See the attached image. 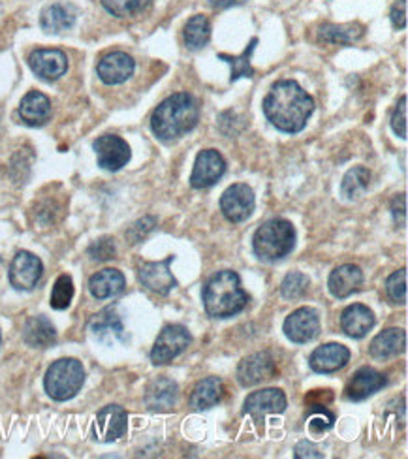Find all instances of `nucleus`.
I'll return each mask as SVG.
<instances>
[{
  "label": "nucleus",
  "mask_w": 408,
  "mask_h": 459,
  "mask_svg": "<svg viewBox=\"0 0 408 459\" xmlns=\"http://www.w3.org/2000/svg\"><path fill=\"white\" fill-rule=\"evenodd\" d=\"M315 111V100L291 80L277 82L264 99L267 121L286 134H298Z\"/></svg>",
  "instance_id": "f257e3e1"
},
{
  "label": "nucleus",
  "mask_w": 408,
  "mask_h": 459,
  "mask_svg": "<svg viewBox=\"0 0 408 459\" xmlns=\"http://www.w3.org/2000/svg\"><path fill=\"white\" fill-rule=\"evenodd\" d=\"M198 119L200 108L196 100L187 92H178L152 111L151 130L162 142H175L196 126Z\"/></svg>",
  "instance_id": "f03ea898"
},
{
  "label": "nucleus",
  "mask_w": 408,
  "mask_h": 459,
  "mask_svg": "<svg viewBox=\"0 0 408 459\" xmlns=\"http://www.w3.org/2000/svg\"><path fill=\"white\" fill-rule=\"evenodd\" d=\"M248 303V294L241 289L236 272H219L204 289V307L213 318H230L241 313Z\"/></svg>",
  "instance_id": "7ed1b4c3"
},
{
  "label": "nucleus",
  "mask_w": 408,
  "mask_h": 459,
  "mask_svg": "<svg viewBox=\"0 0 408 459\" xmlns=\"http://www.w3.org/2000/svg\"><path fill=\"white\" fill-rule=\"evenodd\" d=\"M252 247L260 260L277 262L288 256L296 247L294 224L284 219H271L264 222L252 239Z\"/></svg>",
  "instance_id": "20e7f679"
},
{
  "label": "nucleus",
  "mask_w": 408,
  "mask_h": 459,
  "mask_svg": "<svg viewBox=\"0 0 408 459\" xmlns=\"http://www.w3.org/2000/svg\"><path fill=\"white\" fill-rule=\"evenodd\" d=\"M83 382L85 369L82 366V361H77L74 358H63L53 361L49 366L44 378V386L51 399L68 401L83 388Z\"/></svg>",
  "instance_id": "39448f33"
},
{
  "label": "nucleus",
  "mask_w": 408,
  "mask_h": 459,
  "mask_svg": "<svg viewBox=\"0 0 408 459\" xmlns=\"http://www.w3.org/2000/svg\"><path fill=\"white\" fill-rule=\"evenodd\" d=\"M192 337L185 326H179V324H171V326H166L159 339L154 341V347L151 351V361L154 366H166V363L173 361L179 354H183Z\"/></svg>",
  "instance_id": "423d86ee"
},
{
  "label": "nucleus",
  "mask_w": 408,
  "mask_h": 459,
  "mask_svg": "<svg viewBox=\"0 0 408 459\" xmlns=\"http://www.w3.org/2000/svg\"><path fill=\"white\" fill-rule=\"evenodd\" d=\"M255 193L248 185L238 183L224 190L221 209L230 222H243L255 212Z\"/></svg>",
  "instance_id": "0eeeda50"
},
{
  "label": "nucleus",
  "mask_w": 408,
  "mask_h": 459,
  "mask_svg": "<svg viewBox=\"0 0 408 459\" xmlns=\"http://www.w3.org/2000/svg\"><path fill=\"white\" fill-rule=\"evenodd\" d=\"M128 429V414L119 405L104 407L94 418L92 435L100 443H113L117 438L125 437Z\"/></svg>",
  "instance_id": "6e6552de"
},
{
  "label": "nucleus",
  "mask_w": 408,
  "mask_h": 459,
  "mask_svg": "<svg viewBox=\"0 0 408 459\" xmlns=\"http://www.w3.org/2000/svg\"><path fill=\"white\" fill-rule=\"evenodd\" d=\"M92 147L96 151L99 166L108 171H119L132 157L130 145L123 138L113 136V134H104L92 143Z\"/></svg>",
  "instance_id": "1a4fd4ad"
},
{
  "label": "nucleus",
  "mask_w": 408,
  "mask_h": 459,
  "mask_svg": "<svg viewBox=\"0 0 408 459\" xmlns=\"http://www.w3.org/2000/svg\"><path fill=\"white\" fill-rule=\"evenodd\" d=\"M42 260L32 253L19 251L10 265V282L15 290H32L42 279Z\"/></svg>",
  "instance_id": "9d476101"
},
{
  "label": "nucleus",
  "mask_w": 408,
  "mask_h": 459,
  "mask_svg": "<svg viewBox=\"0 0 408 459\" xmlns=\"http://www.w3.org/2000/svg\"><path fill=\"white\" fill-rule=\"evenodd\" d=\"M173 258L175 256L169 255L161 262H143L140 265L138 277L145 289H149L154 294L166 296L175 289V286H178V281H175V277L169 270V264L173 262Z\"/></svg>",
  "instance_id": "9b49d317"
},
{
  "label": "nucleus",
  "mask_w": 408,
  "mask_h": 459,
  "mask_svg": "<svg viewBox=\"0 0 408 459\" xmlns=\"http://www.w3.org/2000/svg\"><path fill=\"white\" fill-rule=\"evenodd\" d=\"M226 171V160L215 149H205L196 157V164H194L190 185L194 188H207L215 185Z\"/></svg>",
  "instance_id": "f8f14e48"
},
{
  "label": "nucleus",
  "mask_w": 408,
  "mask_h": 459,
  "mask_svg": "<svg viewBox=\"0 0 408 459\" xmlns=\"http://www.w3.org/2000/svg\"><path fill=\"white\" fill-rule=\"evenodd\" d=\"M275 375H277V363L269 352L250 354L239 363L238 368V380L245 388L260 385V382L273 378Z\"/></svg>",
  "instance_id": "ddd939ff"
},
{
  "label": "nucleus",
  "mask_w": 408,
  "mask_h": 459,
  "mask_svg": "<svg viewBox=\"0 0 408 459\" xmlns=\"http://www.w3.org/2000/svg\"><path fill=\"white\" fill-rule=\"evenodd\" d=\"M284 333L291 342H310L320 333V318L318 313L310 307H301L288 315L284 320Z\"/></svg>",
  "instance_id": "4468645a"
},
{
  "label": "nucleus",
  "mask_w": 408,
  "mask_h": 459,
  "mask_svg": "<svg viewBox=\"0 0 408 459\" xmlns=\"http://www.w3.org/2000/svg\"><path fill=\"white\" fill-rule=\"evenodd\" d=\"M29 66L44 82H56L68 70V59L61 49H36L29 56Z\"/></svg>",
  "instance_id": "2eb2a0df"
},
{
  "label": "nucleus",
  "mask_w": 408,
  "mask_h": 459,
  "mask_svg": "<svg viewBox=\"0 0 408 459\" xmlns=\"http://www.w3.org/2000/svg\"><path fill=\"white\" fill-rule=\"evenodd\" d=\"M286 411V395L279 388H265L252 392L243 405V412L255 420H262L265 414H281Z\"/></svg>",
  "instance_id": "dca6fc26"
},
{
  "label": "nucleus",
  "mask_w": 408,
  "mask_h": 459,
  "mask_svg": "<svg viewBox=\"0 0 408 459\" xmlns=\"http://www.w3.org/2000/svg\"><path fill=\"white\" fill-rule=\"evenodd\" d=\"M350 361V351L344 344L327 342L318 347L308 358V366L315 373H335Z\"/></svg>",
  "instance_id": "f3484780"
},
{
  "label": "nucleus",
  "mask_w": 408,
  "mask_h": 459,
  "mask_svg": "<svg viewBox=\"0 0 408 459\" xmlns=\"http://www.w3.org/2000/svg\"><path fill=\"white\" fill-rule=\"evenodd\" d=\"M134 68H135V63L128 53L113 51L106 55L99 63L96 72H99V78L106 85H121L134 74Z\"/></svg>",
  "instance_id": "a211bd4d"
},
{
  "label": "nucleus",
  "mask_w": 408,
  "mask_h": 459,
  "mask_svg": "<svg viewBox=\"0 0 408 459\" xmlns=\"http://www.w3.org/2000/svg\"><path fill=\"white\" fill-rule=\"evenodd\" d=\"M386 377L373 368H361L346 385L344 395L350 401H363L386 386Z\"/></svg>",
  "instance_id": "6ab92c4d"
},
{
  "label": "nucleus",
  "mask_w": 408,
  "mask_h": 459,
  "mask_svg": "<svg viewBox=\"0 0 408 459\" xmlns=\"http://www.w3.org/2000/svg\"><path fill=\"white\" fill-rule=\"evenodd\" d=\"M91 332L96 339L106 344H111L115 341H126L125 324L119 313L113 307H108L99 315H94V318L91 320Z\"/></svg>",
  "instance_id": "aec40b11"
},
{
  "label": "nucleus",
  "mask_w": 408,
  "mask_h": 459,
  "mask_svg": "<svg viewBox=\"0 0 408 459\" xmlns=\"http://www.w3.org/2000/svg\"><path fill=\"white\" fill-rule=\"evenodd\" d=\"M375 326V315L373 311L365 307L361 303L348 305V307L341 315V328L343 332L352 337V339H361Z\"/></svg>",
  "instance_id": "412c9836"
},
{
  "label": "nucleus",
  "mask_w": 408,
  "mask_h": 459,
  "mask_svg": "<svg viewBox=\"0 0 408 459\" xmlns=\"http://www.w3.org/2000/svg\"><path fill=\"white\" fill-rule=\"evenodd\" d=\"M19 117L29 126H42L51 117V102L40 91L27 92L19 104Z\"/></svg>",
  "instance_id": "4be33fe9"
},
{
  "label": "nucleus",
  "mask_w": 408,
  "mask_h": 459,
  "mask_svg": "<svg viewBox=\"0 0 408 459\" xmlns=\"http://www.w3.org/2000/svg\"><path fill=\"white\" fill-rule=\"evenodd\" d=\"M363 282V273L358 265L354 264H344L335 267L329 275L327 286H329V292H332L335 298L344 299L350 294H354Z\"/></svg>",
  "instance_id": "5701e85b"
},
{
  "label": "nucleus",
  "mask_w": 408,
  "mask_h": 459,
  "mask_svg": "<svg viewBox=\"0 0 408 459\" xmlns=\"http://www.w3.org/2000/svg\"><path fill=\"white\" fill-rule=\"evenodd\" d=\"M125 275L119 270L108 267V270H102L91 277L89 290L96 299H108L119 296L125 290Z\"/></svg>",
  "instance_id": "b1692460"
},
{
  "label": "nucleus",
  "mask_w": 408,
  "mask_h": 459,
  "mask_svg": "<svg viewBox=\"0 0 408 459\" xmlns=\"http://www.w3.org/2000/svg\"><path fill=\"white\" fill-rule=\"evenodd\" d=\"M145 403L151 411L166 412L178 403V385L169 378H159L147 388Z\"/></svg>",
  "instance_id": "393cba45"
},
{
  "label": "nucleus",
  "mask_w": 408,
  "mask_h": 459,
  "mask_svg": "<svg viewBox=\"0 0 408 459\" xmlns=\"http://www.w3.org/2000/svg\"><path fill=\"white\" fill-rule=\"evenodd\" d=\"M23 339L29 347L48 349L56 341V330L46 316H30L23 326Z\"/></svg>",
  "instance_id": "a878e982"
},
{
  "label": "nucleus",
  "mask_w": 408,
  "mask_h": 459,
  "mask_svg": "<svg viewBox=\"0 0 408 459\" xmlns=\"http://www.w3.org/2000/svg\"><path fill=\"white\" fill-rule=\"evenodd\" d=\"M406 347V333L399 328H390L382 333H378L371 347H369V352L375 359H387V358H395L399 356Z\"/></svg>",
  "instance_id": "bb28decb"
},
{
  "label": "nucleus",
  "mask_w": 408,
  "mask_h": 459,
  "mask_svg": "<svg viewBox=\"0 0 408 459\" xmlns=\"http://www.w3.org/2000/svg\"><path fill=\"white\" fill-rule=\"evenodd\" d=\"M222 394L224 382L219 377H207L202 382H198V386L194 388L190 395V405L196 411H207L219 403L222 399Z\"/></svg>",
  "instance_id": "cd10ccee"
},
{
  "label": "nucleus",
  "mask_w": 408,
  "mask_h": 459,
  "mask_svg": "<svg viewBox=\"0 0 408 459\" xmlns=\"http://www.w3.org/2000/svg\"><path fill=\"white\" fill-rule=\"evenodd\" d=\"M77 12L70 4H51L42 12L40 25L49 34H61L74 27Z\"/></svg>",
  "instance_id": "c85d7f7f"
},
{
  "label": "nucleus",
  "mask_w": 408,
  "mask_h": 459,
  "mask_svg": "<svg viewBox=\"0 0 408 459\" xmlns=\"http://www.w3.org/2000/svg\"><path fill=\"white\" fill-rule=\"evenodd\" d=\"M365 29L360 23H350V25H322L318 30L320 40L329 42V44H339V46H348L358 42L363 36Z\"/></svg>",
  "instance_id": "c756f323"
},
{
  "label": "nucleus",
  "mask_w": 408,
  "mask_h": 459,
  "mask_svg": "<svg viewBox=\"0 0 408 459\" xmlns=\"http://www.w3.org/2000/svg\"><path fill=\"white\" fill-rule=\"evenodd\" d=\"M256 44H258V38H252L250 44L247 46V49L241 55H238V56H231L226 53L219 55L221 61H224L231 66L230 82H238L241 78H252V75H255V68H252L250 59H252V53H255V49H256Z\"/></svg>",
  "instance_id": "7c9ffc66"
},
{
  "label": "nucleus",
  "mask_w": 408,
  "mask_h": 459,
  "mask_svg": "<svg viewBox=\"0 0 408 459\" xmlns=\"http://www.w3.org/2000/svg\"><path fill=\"white\" fill-rule=\"evenodd\" d=\"M369 183H371L369 169L363 166H356L352 169H348V174L343 178L341 193L346 200H358L367 193Z\"/></svg>",
  "instance_id": "2f4dec72"
},
{
  "label": "nucleus",
  "mask_w": 408,
  "mask_h": 459,
  "mask_svg": "<svg viewBox=\"0 0 408 459\" xmlns=\"http://www.w3.org/2000/svg\"><path fill=\"white\" fill-rule=\"evenodd\" d=\"M211 38V23L205 15H194L185 27V44L190 49H202Z\"/></svg>",
  "instance_id": "473e14b6"
},
{
  "label": "nucleus",
  "mask_w": 408,
  "mask_h": 459,
  "mask_svg": "<svg viewBox=\"0 0 408 459\" xmlns=\"http://www.w3.org/2000/svg\"><path fill=\"white\" fill-rule=\"evenodd\" d=\"M152 0H102V6L115 17L126 19L140 15L151 6Z\"/></svg>",
  "instance_id": "72a5a7b5"
},
{
  "label": "nucleus",
  "mask_w": 408,
  "mask_h": 459,
  "mask_svg": "<svg viewBox=\"0 0 408 459\" xmlns=\"http://www.w3.org/2000/svg\"><path fill=\"white\" fill-rule=\"evenodd\" d=\"M72 298H74V281L70 275H61L53 286L51 307L56 311H65L70 307Z\"/></svg>",
  "instance_id": "f704fd0d"
},
{
  "label": "nucleus",
  "mask_w": 408,
  "mask_h": 459,
  "mask_svg": "<svg viewBox=\"0 0 408 459\" xmlns=\"http://www.w3.org/2000/svg\"><path fill=\"white\" fill-rule=\"evenodd\" d=\"M308 286H310V281L305 273L290 272L281 284V294L286 299H299L308 292Z\"/></svg>",
  "instance_id": "c9c22d12"
},
{
  "label": "nucleus",
  "mask_w": 408,
  "mask_h": 459,
  "mask_svg": "<svg viewBox=\"0 0 408 459\" xmlns=\"http://www.w3.org/2000/svg\"><path fill=\"white\" fill-rule=\"evenodd\" d=\"M386 292L387 298H390L394 303H406V270H403L392 273L386 281Z\"/></svg>",
  "instance_id": "e433bc0d"
},
{
  "label": "nucleus",
  "mask_w": 408,
  "mask_h": 459,
  "mask_svg": "<svg viewBox=\"0 0 408 459\" xmlns=\"http://www.w3.org/2000/svg\"><path fill=\"white\" fill-rule=\"evenodd\" d=\"M335 416L329 412L326 407H310V418H308V429L313 433H324L334 428Z\"/></svg>",
  "instance_id": "4c0bfd02"
},
{
  "label": "nucleus",
  "mask_w": 408,
  "mask_h": 459,
  "mask_svg": "<svg viewBox=\"0 0 408 459\" xmlns=\"http://www.w3.org/2000/svg\"><path fill=\"white\" fill-rule=\"evenodd\" d=\"M89 255L96 262H106L115 258V243L111 238H102L89 247Z\"/></svg>",
  "instance_id": "58836bf2"
},
{
  "label": "nucleus",
  "mask_w": 408,
  "mask_h": 459,
  "mask_svg": "<svg viewBox=\"0 0 408 459\" xmlns=\"http://www.w3.org/2000/svg\"><path fill=\"white\" fill-rule=\"evenodd\" d=\"M392 128L401 140H406V97H401L392 115Z\"/></svg>",
  "instance_id": "ea45409f"
},
{
  "label": "nucleus",
  "mask_w": 408,
  "mask_h": 459,
  "mask_svg": "<svg viewBox=\"0 0 408 459\" xmlns=\"http://www.w3.org/2000/svg\"><path fill=\"white\" fill-rule=\"evenodd\" d=\"M154 224H157V221L151 219V217H145V219L135 222V224L128 230L126 236H128V239H130L132 243H140L142 239H145V238L152 232Z\"/></svg>",
  "instance_id": "a19ab883"
},
{
  "label": "nucleus",
  "mask_w": 408,
  "mask_h": 459,
  "mask_svg": "<svg viewBox=\"0 0 408 459\" xmlns=\"http://www.w3.org/2000/svg\"><path fill=\"white\" fill-rule=\"evenodd\" d=\"M307 405L308 407H326L327 403L334 401V392L332 390H313L307 397Z\"/></svg>",
  "instance_id": "79ce46f5"
},
{
  "label": "nucleus",
  "mask_w": 408,
  "mask_h": 459,
  "mask_svg": "<svg viewBox=\"0 0 408 459\" xmlns=\"http://www.w3.org/2000/svg\"><path fill=\"white\" fill-rule=\"evenodd\" d=\"M390 19L397 30H403L406 27V0H399V3L394 4Z\"/></svg>",
  "instance_id": "37998d69"
},
{
  "label": "nucleus",
  "mask_w": 408,
  "mask_h": 459,
  "mask_svg": "<svg viewBox=\"0 0 408 459\" xmlns=\"http://www.w3.org/2000/svg\"><path fill=\"white\" fill-rule=\"evenodd\" d=\"M298 459H313V457H324V454L318 452V448L308 443V441H301L298 446H296V454H294Z\"/></svg>",
  "instance_id": "c03bdc74"
},
{
  "label": "nucleus",
  "mask_w": 408,
  "mask_h": 459,
  "mask_svg": "<svg viewBox=\"0 0 408 459\" xmlns=\"http://www.w3.org/2000/svg\"><path fill=\"white\" fill-rule=\"evenodd\" d=\"M245 3H247V0H209V4L213 8H217V10H226V8H231V6H241Z\"/></svg>",
  "instance_id": "a18cd8bd"
}]
</instances>
